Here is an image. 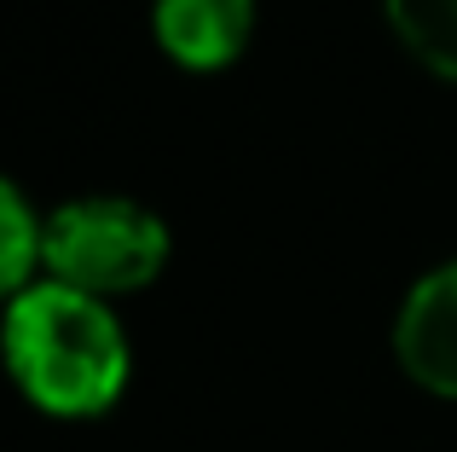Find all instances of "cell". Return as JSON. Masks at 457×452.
<instances>
[{
    "mask_svg": "<svg viewBox=\"0 0 457 452\" xmlns=\"http://www.w3.org/2000/svg\"><path fill=\"white\" fill-rule=\"evenodd\" d=\"M168 261V226L128 197H76L41 221L46 279L87 296L145 290Z\"/></svg>",
    "mask_w": 457,
    "mask_h": 452,
    "instance_id": "7a4b0ae2",
    "label": "cell"
},
{
    "mask_svg": "<svg viewBox=\"0 0 457 452\" xmlns=\"http://www.w3.org/2000/svg\"><path fill=\"white\" fill-rule=\"evenodd\" d=\"M255 0H156V35L186 70H220L244 53Z\"/></svg>",
    "mask_w": 457,
    "mask_h": 452,
    "instance_id": "277c9868",
    "label": "cell"
},
{
    "mask_svg": "<svg viewBox=\"0 0 457 452\" xmlns=\"http://www.w3.org/2000/svg\"><path fill=\"white\" fill-rule=\"evenodd\" d=\"M400 41L440 76H457V0H388Z\"/></svg>",
    "mask_w": 457,
    "mask_h": 452,
    "instance_id": "5b68a950",
    "label": "cell"
},
{
    "mask_svg": "<svg viewBox=\"0 0 457 452\" xmlns=\"http://www.w3.org/2000/svg\"><path fill=\"white\" fill-rule=\"evenodd\" d=\"M41 261V226L12 180H0V302L29 290V267Z\"/></svg>",
    "mask_w": 457,
    "mask_h": 452,
    "instance_id": "8992f818",
    "label": "cell"
},
{
    "mask_svg": "<svg viewBox=\"0 0 457 452\" xmlns=\"http://www.w3.org/2000/svg\"><path fill=\"white\" fill-rule=\"evenodd\" d=\"M394 354L417 389L457 400V261L411 284L400 319H394Z\"/></svg>",
    "mask_w": 457,
    "mask_h": 452,
    "instance_id": "3957f363",
    "label": "cell"
},
{
    "mask_svg": "<svg viewBox=\"0 0 457 452\" xmlns=\"http://www.w3.org/2000/svg\"><path fill=\"white\" fill-rule=\"evenodd\" d=\"M12 383L46 418H99L128 389V337L87 290L41 279L6 302L0 325Z\"/></svg>",
    "mask_w": 457,
    "mask_h": 452,
    "instance_id": "6da1fadb",
    "label": "cell"
}]
</instances>
